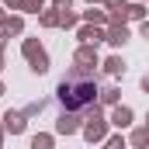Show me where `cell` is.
Returning <instances> with one entry per match:
<instances>
[{
    "label": "cell",
    "instance_id": "6da1fadb",
    "mask_svg": "<svg viewBox=\"0 0 149 149\" xmlns=\"http://www.w3.org/2000/svg\"><path fill=\"white\" fill-rule=\"evenodd\" d=\"M94 94H97V87H94L90 80H73V83H63V87H59V101H63L66 108H83V104H90Z\"/></svg>",
    "mask_w": 149,
    "mask_h": 149
}]
</instances>
